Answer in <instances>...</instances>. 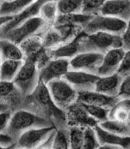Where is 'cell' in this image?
<instances>
[{
  "label": "cell",
  "instance_id": "cell-1",
  "mask_svg": "<svg viewBox=\"0 0 130 149\" xmlns=\"http://www.w3.org/2000/svg\"><path fill=\"white\" fill-rule=\"evenodd\" d=\"M23 109L49 120L56 129L67 128L66 111L59 109L50 95L47 85L40 81L34 91L24 97Z\"/></svg>",
  "mask_w": 130,
  "mask_h": 149
},
{
  "label": "cell",
  "instance_id": "cell-2",
  "mask_svg": "<svg viewBox=\"0 0 130 149\" xmlns=\"http://www.w3.org/2000/svg\"><path fill=\"white\" fill-rule=\"evenodd\" d=\"M122 46V36L104 32L85 34L82 31L77 41L78 52H92L105 54L110 49Z\"/></svg>",
  "mask_w": 130,
  "mask_h": 149
},
{
  "label": "cell",
  "instance_id": "cell-3",
  "mask_svg": "<svg viewBox=\"0 0 130 149\" xmlns=\"http://www.w3.org/2000/svg\"><path fill=\"white\" fill-rule=\"evenodd\" d=\"M49 126L54 125L49 120L31 111L21 109L12 113L6 134L16 141L17 137L27 130Z\"/></svg>",
  "mask_w": 130,
  "mask_h": 149
},
{
  "label": "cell",
  "instance_id": "cell-4",
  "mask_svg": "<svg viewBox=\"0 0 130 149\" xmlns=\"http://www.w3.org/2000/svg\"><path fill=\"white\" fill-rule=\"evenodd\" d=\"M39 70L32 59L24 61L22 66L12 80V83L22 98L31 94L39 83Z\"/></svg>",
  "mask_w": 130,
  "mask_h": 149
},
{
  "label": "cell",
  "instance_id": "cell-5",
  "mask_svg": "<svg viewBox=\"0 0 130 149\" xmlns=\"http://www.w3.org/2000/svg\"><path fill=\"white\" fill-rule=\"evenodd\" d=\"M46 85L52 99L61 109L66 111L77 101L78 91L62 77L49 81Z\"/></svg>",
  "mask_w": 130,
  "mask_h": 149
},
{
  "label": "cell",
  "instance_id": "cell-6",
  "mask_svg": "<svg viewBox=\"0 0 130 149\" xmlns=\"http://www.w3.org/2000/svg\"><path fill=\"white\" fill-rule=\"evenodd\" d=\"M127 22L115 17L95 15L83 28L85 34H93L96 32H104L109 34L121 35L125 31Z\"/></svg>",
  "mask_w": 130,
  "mask_h": 149
},
{
  "label": "cell",
  "instance_id": "cell-7",
  "mask_svg": "<svg viewBox=\"0 0 130 149\" xmlns=\"http://www.w3.org/2000/svg\"><path fill=\"white\" fill-rule=\"evenodd\" d=\"M48 23L39 16L30 18L20 26L7 32L0 38H6L17 45H20L44 29Z\"/></svg>",
  "mask_w": 130,
  "mask_h": 149
},
{
  "label": "cell",
  "instance_id": "cell-8",
  "mask_svg": "<svg viewBox=\"0 0 130 149\" xmlns=\"http://www.w3.org/2000/svg\"><path fill=\"white\" fill-rule=\"evenodd\" d=\"M55 129V126H49L27 130L16 140V147L18 148H39L42 143Z\"/></svg>",
  "mask_w": 130,
  "mask_h": 149
},
{
  "label": "cell",
  "instance_id": "cell-9",
  "mask_svg": "<svg viewBox=\"0 0 130 149\" xmlns=\"http://www.w3.org/2000/svg\"><path fill=\"white\" fill-rule=\"evenodd\" d=\"M104 54L92 52H79L69 59V70H81L98 75Z\"/></svg>",
  "mask_w": 130,
  "mask_h": 149
},
{
  "label": "cell",
  "instance_id": "cell-10",
  "mask_svg": "<svg viewBox=\"0 0 130 149\" xmlns=\"http://www.w3.org/2000/svg\"><path fill=\"white\" fill-rule=\"evenodd\" d=\"M62 78L70 84L77 91H94L96 82L98 80L99 76L84 71L69 70Z\"/></svg>",
  "mask_w": 130,
  "mask_h": 149
},
{
  "label": "cell",
  "instance_id": "cell-11",
  "mask_svg": "<svg viewBox=\"0 0 130 149\" xmlns=\"http://www.w3.org/2000/svg\"><path fill=\"white\" fill-rule=\"evenodd\" d=\"M48 1H50V0H35L34 3H32L30 5L24 9L18 14L13 16V17L9 22L3 25V27H0V38H2L4 34L15 27L22 24L23 23H24L27 20L39 16L40 9L41 7V6Z\"/></svg>",
  "mask_w": 130,
  "mask_h": 149
},
{
  "label": "cell",
  "instance_id": "cell-12",
  "mask_svg": "<svg viewBox=\"0 0 130 149\" xmlns=\"http://www.w3.org/2000/svg\"><path fill=\"white\" fill-rule=\"evenodd\" d=\"M69 70V59L54 58L39 70V79L44 84H48L55 79L62 78Z\"/></svg>",
  "mask_w": 130,
  "mask_h": 149
},
{
  "label": "cell",
  "instance_id": "cell-13",
  "mask_svg": "<svg viewBox=\"0 0 130 149\" xmlns=\"http://www.w3.org/2000/svg\"><path fill=\"white\" fill-rule=\"evenodd\" d=\"M66 114L67 124L69 127L77 126L85 128L87 127H94L96 125L98 124V122L86 113V110L78 101L73 103L66 110Z\"/></svg>",
  "mask_w": 130,
  "mask_h": 149
},
{
  "label": "cell",
  "instance_id": "cell-14",
  "mask_svg": "<svg viewBox=\"0 0 130 149\" xmlns=\"http://www.w3.org/2000/svg\"><path fill=\"white\" fill-rule=\"evenodd\" d=\"M125 53V49L122 47H119L110 49L104 54L103 60L98 71V75L99 77L108 76L117 73L122 64Z\"/></svg>",
  "mask_w": 130,
  "mask_h": 149
},
{
  "label": "cell",
  "instance_id": "cell-15",
  "mask_svg": "<svg viewBox=\"0 0 130 149\" xmlns=\"http://www.w3.org/2000/svg\"><path fill=\"white\" fill-rule=\"evenodd\" d=\"M100 14L115 17L128 22L130 20V1L106 0Z\"/></svg>",
  "mask_w": 130,
  "mask_h": 149
},
{
  "label": "cell",
  "instance_id": "cell-16",
  "mask_svg": "<svg viewBox=\"0 0 130 149\" xmlns=\"http://www.w3.org/2000/svg\"><path fill=\"white\" fill-rule=\"evenodd\" d=\"M118 97H111L99 93L95 91H78L77 101L81 103L89 105H98L111 109L118 101Z\"/></svg>",
  "mask_w": 130,
  "mask_h": 149
},
{
  "label": "cell",
  "instance_id": "cell-17",
  "mask_svg": "<svg viewBox=\"0 0 130 149\" xmlns=\"http://www.w3.org/2000/svg\"><path fill=\"white\" fill-rule=\"evenodd\" d=\"M123 77L118 73L108 76L99 77L95 84L94 91L105 95L118 97Z\"/></svg>",
  "mask_w": 130,
  "mask_h": 149
},
{
  "label": "cell",
  "instance_id": "cell-18",
  "mask_svg": "<svg viewBox=\"0 0 130 149\" xmlns=\"http://www.w3.org/2000/svg\"><path fill=\"white\" fill-rule=\"evenodd\" d=\"M93 128L95 130L100 146L103 144H111L118 147L119 148H130V136L123 137L113 134L103 129L99 126V124L96 125Z\"/></svg>",
  "mask_w": 130,
  "mask_h": 149
},
{
  "label": "cell",
  "instance_id": "cell-19",
  "mask_svg": "<svg viewBox=\"0 0 130 149\" xmlns=\"http://www.w3.org/2000/svg\"><path fill=\"white\" fill-rule=\"evenodd\" d=\"M130 118V99L119 98L108 113V119L129 123Z\"/></svg>",
  "mask_w": 130,
  "mask_h": 149
},
{
  "label": "cell",
  "instance_id": "cell-20",
  "mask_svg": "<svg viewBox=\"0 0 130 149\" xmlns=\"http://www.w3.org/2000/svg\"><path fill=\"white\" fill-rule=\"evenodd\" d=\"M0 54L2 59L24 60V52L19 45L13 43L6 38H0Z\"/></svg>",
  "mask_w": 130,
  "mask_h": 149
},
{
  "label": "cell",
  "instance_id": "cell-21",
  "mask_svg": "<svg viewBox=\"0 0 130 149\" xmlns=\"http://www.w3.org/2000/svg\"><path fill=\"white\" fill-rule=\"evenodd\" d=\"M35 0H3L0 4V16L13 17Z\"/></svg>",
  "mask_w": 130,
  "mask_h": 149
},
{
  "label": "cell",
  "instance_id": "cell-22",
  "mask_svg": "<svg viewBox=\"0 0 130 149\" xmlns=\"http://www.w3.org/2000/svg\"><path fill=\"white\" fill-rule=\"evenodd\" d=\"M24 60L5 59L0 66V80L12 82L22 66Z\"/></svg>",
  "mask_w": 130,
  "mask_h": 149
},
{
  "label": "cell",
  "instance_id": "cell-23",
  "mask_svg": "<svg viewBox=\"0 0 130 149\" xmlns=\"http://www.w3.org/2000/svg\"><path fill=\"white\" fill-rule=\"evenodd\" d=\"M98 124L103 129L113 134L123 136V137L130 136V125L127 123L108 119L105 121L99 123Z\"/></svg>",
  "mask_w": 130,
  "mask_h": 149
},
{
  "label": "cell",
  "instance_id": "cell-24",
  "mask_svg": "<svg viewBox=\"0 0 130 149\" xmlns=\"http://www.w3.org/2000/svg\"><path fill=\"white\" fill-rule=\"evenodd\" d=\"M83 0H57L58 15L81 13Z\"/></svg>",
  "mask_w": 130,
  "mask_h": 149
},
{
  "label": "cell",
  "instance_id": "cell-25",
  "mask_svg": "<svg viewBox=\"0 0 130 149\" xmlns=\"http://www.w3.org/2000/svg\"><path fill=\"white\" fill-rule=\"evenodd\" d=\"M80 33H79L77 36L73 38V40L69 44L59 47V49H57L55 51L53 52L52 56H54V58H67L70 59L74 56H76V54L79 53L78 48H77V41H78L79 35Z\"/></svg>",
  "mask_w": 130,
  "mask_h": 149
},
{
  "label": "cell",
  "instance_id": "cell-26",
  "mask_svg": "<svg viewBox=\"0 0 130 149\" xmlns=\"http://www.w3.org/2000/svg\"><path fill=\"white\" fill-rule=\"evenodd\" d=\"M58 16L57 0H50L44 3L40 9L39 17L44 19L48 24L54 23Z\"/></svg>",
  "mask_w": 130,
  "mask_h": 149
},
{
  "label": "cell",
  "instance_id": "cell-27",
  "mask_svg": "<svg viewBox=\"0 0 130 149\" xmlns=\"http://www.w3.org/2000/svg\"><path fill=\"white\" fill-rule=\"evenodd\" d=\"M69 148L83 149L84 127L71 126L68 129Z\"/></svg>",
  "mask_w": 130,
  "mask_h": 149
},
{
  "label": "cell",
  "instance_id": "cell-28",
  "mask_svg": "<svg viewBox=\"0 0 130 149\" xmlns=\"http://www.w3.org/2000/svg\"><path fill=\"white\" fill-rule=\"evenodd\" d=\"M82 106L86 110V113L93 117L94 120H96L98 122L101 123L103 121H105L108 119V113L109 110L105 108L98 106V105H89V104H85V103H81Z\"/></svg>",
  "mask_w": 130,
  "mask_h": 149
},
{
  "label": "cell",
  "instance_id": "cell-29",
  "mask_svg": "<svg viewBox=\"0 0 130 149\" xmlns=\"http://www.w3.org/2000/svg\"><path fill=\"white\" fill-rule=\"evenodd\" d=\"M106 0H83L82 13L91 16H95L101 13Z\"/></svg>",
  "mask_w": 130,
  "mask_h": 149
},
{
  "label": "cell",
  "instance_id": "cell-30",
  "mask_svg": "<svg viewBox=\"0 0 130 149\" xmlns=\"http://www.w3.org/2000/svg\"><path fill=\"white\" fill-rule=\"evenodd\" d=\"M52 148H69V132L67 128L56 129L52 143Z\"/></svg>",
  "mask_w": 130,
  "mask_h": 149
},
{
  "label": "cell",
  "instance_id": "cell-31",
  "mask_svg": "<svg viewBox=\"0 0 130 149\" xmlns=\"http://www.w3.org/2000/svg\"><path fill=\"white\" fill-rule=\"evenodd\" d=\"M100 143L98 141L95 130L93 127H87L84 128V149L99 148Z\"/></svg>",
  "mask_w": 130,
  "mask_h": 149
},
{
  "label": "cell",
  "instance_id": "cell-32",
  "mask_svg": "<svg viewBox=\"0 0 130 149\" xmlns=\"http://www.w3.org/2000/svg\"><path fill=\"white\" fill-rule=\"evenodd\" d=\"M14 94H20L12 82L0 80V98H5L12 96Z\"/></svg>",
  "mask_w": 130,
  "mask_h": 149
},
{
  "label": "cell",
  "instance_id": "cell-33",
  "mask_svg": "<svg viewBox=\"0 0 130 149\" xmlns=\"http://www.w3.org/2000/svg\"><path fill=\"white\" fill-rule=\"evenodd\" d=\"M117 73L123 78L130 75V49L125 51L122 64Z\"/></svg>",
  "mask_w": 130,
  "mask_h": 149
},
{
  "label": "cell",
  "instance_id": "cell-34",
  "mask_svg": "<svg viewBox=\"0 0 130 149\" xmlns=\"http://www.w3.org/2000/svg\"><path fill=\"white\" fill-rule=\"evenodd\" d=\"M12 113L10 108L0 112V134H6Z\"/></svg>",
  "mask_w": 130,
  "mask_h": 149
},
{
  "label": "cell",
  "instance_id": "cell-35",
  "mask_svg": "<svg viewBox=\"0 0 130 149\" xmlns=\"http://www.w3.org/2000/svg\"><path fill=\"white\" fill-rule=\"evenodd\" d=\"M118 97L119 98L130 99V75L123 78Z\"/></svg>",
  "mask_w": 130,
  "mask_h": 149
},
{
  "label": "cell",
  "instance_id": "cell-36",
  "mask_svg": "<svg viewBox=\"0 0 130 149\" xmlns=\"http://www.w3.org/2000/svg\"><path fill=\"white\" fill-rule=\"evenodd\" d=\"M122 48L127 51L130 49V20L126 24L125 31L122 34Z\"/></svg>",
  "mask_w": 130,
  "mask_h": 149
},
{
  "label": "cell",
  "instance_id": "cell-37",
  "mask_svg": "<svg viewBox=\"0 0 130 149\" xmlns=\"http://www.w3.org/2000/svg\"><path fill=\"white\" fill-rule=\"evenodd\" d=\"M0 144L3 148H8L15 144V141L6 134H0Z\"/></svg>",
  "mask_w": 130,
  "mask_h": 149
},
{
  "label": "cell",
  "instance_id": "cell-38",
  "mask_svg": "<svg viewBox=\"0 0 130 149\" xmlns=\"http://www.w3.org/2000/svg\"><path fill=\"white\" fill-rule=\"evenodd\" d=\"M13 17H9V16H0V27H3V25L9 22Z\"/></svg>",
  "mask_w": 130,
  "mask_h": 149
},
{
  "label": "cell",
  "instance_id": "cell-39",
  "mask_svg": "<svg viewBox=\"0 0 130 149\" xmlns=\"http://www.w3.org/2000/svg\"><path fill=\"white\" fill-rule=\"evenodd\" d=\"M9 109V105L6 103H0V112Z\"/></svg>",
  "mask_w": 130,
  "mask_h": 149
},
{
  "label": "cell",
  "instance_id": "cell-40",
  "mask_svg": "<svg viewBox=\"0 0 130 149\" xmlns=\"http://www.w3.org/2000/svg\"><path fill=\"white\" fill-rule=\"evenodd\" d=\"M2 61H3V59H2V56H1V54H0V66H1Z\"/></svg>",
  "mask_w": 130,
  "mask_h": 149
},
{
  "label": "cell",
  "instance_id": "cell-41",
  "mask_svg": "<svg viewBox=\"0 0 130 149\" xmlns=\"http://www.w3.org/2000/svg\"><path fill=\"white\" fill-rule=\"evenodd\" d=\"M1 148H3V146H2V145H1V144H0V149Z\"/></svg>",
  "mask_w": 130,
  "mask_h": 149
},
{
  "label": "cell",
  "instance_id": "cell-42",
  "mask_svg": "<svg viewBox=\"0 0 130 149\" xmlns=\"http://www.w3.org/2000/svg\"><path fill=\"white\" fill-rule=\"evenodd\" d=\"M129 124L130 125V118H129Z\"/></svg>",
  "mask_w": 130,
  "mask_h": 149
},
{
  "label": "cell",
  "instance_id": "cell-43",
  "mask_svg": "<svg viewBox=\"0 0 130 149\" xmlns=\"http://www.w3.org/2000/svg\"><path fill=\"white\" fill-rule=\"evenodd\" d=\"M2 2H3V1H2ZM2 2H1V3H2ZM1 3H0V4H1Z\"/></svg>",
  "mask_w": 130,
  "mask_h": 149
},
{
  "label": "cell",
  "instance_id": "cell-44",
  "mask_svg": "<svg viewBox=\"0 0 130 149\" xmlns=\"http://www.w3.org/2000/svg\"><path fill=\"white\" fill-rule=\"evenodd\" d=\"M129 1H130V0H129Z\"/></svg>",
  "mask_w": 130,
  "mask_h": 149
}]
</instances>
